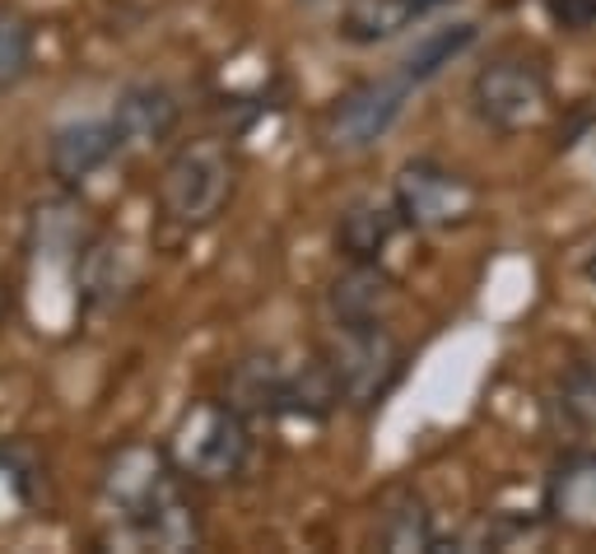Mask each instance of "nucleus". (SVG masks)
<instances>
[{
    "label": "nucleus",
    "instance_id": "nucleus-21",
    "mask_svg": "<svg viewBox=\"0 0 596 554\" xmlns=\"http://www.w3.org/2000/svg\"><path fill=\"white\" fill-rule=\"evenodd\" d=\"M592 280H596V261H592Z\"/></svg>",
    "mask_w": 596,
    "mask_h": 554
},
{
    "label": "nucleus",
    "instance_id": "nucleus-6",
    "mask_svg": "<svg viewBox=\"0 0 596 554\" xmlns=\"http://www.w3.org/2000/svg\"><path fill=\"white\" fill-rule=\"evenodd\" d=\"M178 461L196 480H229L248 461V425L233 406H196L178 429Z\"/></svg>",
    "mask_w": 596,
    "mask_h": 554
},
{
    "label": "nucleus",
    "instance_id": "nucleus-2",
    "mask_svg": "<svg viewBox=\"0 0 596 554\" xmlns=\"http://www.w3.org/2000/svg\"><path fill=\"white\" fill-rule=\"evenodd\" d=\"M331 378L341 387V401L368 406L396 383L401 373V345L383 322H336L331 326L326 359Z\"/></svg>",
    "mask_w": 596,
    "mask_h": 554
},
{
    "label": "nucleus",
    "instance_id": "nucleus-14",
    "mask_svg": "<svg viewBox=\"0 0 596 554\" xmlns=\"http://www.w3.org/2000/svg\"><path fill=\"white\" fill-rule=\"evenodd\" d=\"M378 541L383 550H396V554H415V550H433L438 536H433V518L419 494H396L387 503V513L378 522Z\"/></svg>",
    "mask_w": 596,
    "mask_h": 554
},
{
    "label": "nucleus",
    "instance_id": "nucleus-5",
    "mask_svg": "<svg viewBox=\"0 0 596 554\" xmlns=\"http://www.w3.org/2000/svg\"><path fill=\"white\" fill-rule=\"evenodd\" d=\"M391 201H396V215L415 229H457L475 215L480 196L461 173L433 164V159H415L396 173Z\"/></svg>",
    "mask_w": 596,
    "mask_h": 554
},
{
    "label": "nucleus",
    "instance_id": "nucleus-7",
    "mask_svg": "<svg viewBox=\"0 0 596 554\" xmlns=\"http://www.w3.org/2000/svg\"><path fill=\"white\" fill-rule=\"evenodd\" d=\"M410 88L415 84L401 71L387 75V80H368L359 88H349V94L336 103V113H331V145L368 149L373 140H383L391 130V122L401 117Z\"/></svg>",
    "mask_w": 596,
    "mask_h": 554
},
{
    "label": "nucleus",
    "instance_id": "nucleus-18",
    "mask_svg": "<svg viewBox=\"0 0 596 554\" xmlns=\"http://www.w3.org/2000/svg\"><path fill=\"white\" fill-rule=\"evenodd\" d=\"M560 406L578 429H596V354L568 368V378L560 387Z\"/></svg>",
    "mask_w": 596,
    "mask_h": 554
},
{
    "label": "nucleus",
    "instance_id": "nucleus-8",
    "mask_svg": "<svg viewBox=\"0 0 596 554\" xmlns=\"http://www.w3.org/2000/svg\"><path fill=\"white\" fill-rule=\"evenodd\" d=\"M122 149V136L113 117L103 122H71L61 126L52 136V149H48V164L52 173L61 177V182H90V177L113 159V154Z\"/></svg>",
    "mask_w": 596,
    "mask_h": 554
},
{
    "label": "nucleus",
    "instance_id": "nucleus-13",
    "mask_svg": "<svg viewBox=\"0 0 596 554\" xmlns=\"http://www.w3.org/2000/svg\"><path fill=\"white\" fill-rule=\"evenodd\" d=\"M284 387H290V373L275 359H242L233 373V401L229 406L238 415H280Z\"/></svg>",
    "mask_w": 596,
    "mask_h": 554
},
{
    "label": "nucleus",
    "instance_id": "nucleus-19",
    "mask_svg": "<svg viewBox=\"0 0 596 554\" xmlns=\"http://www.w3.org/2000/svg\"><path fill=\"white\" fill-rule=\"evenodd\" d=\"M122 248H94L90 257H84V294L90 299H113L122 284L130 280V271H117V257Z\"/></svg>",
    "mask_w": 596,
    "mask_h": 554
},
{
    "label": "nucleus",
    "instance_id": "nucleus-1",
    "mask_svg": "<svg viewBox=\"0 0 596 554\" xmlns=\"http://www.w3.org/2000/svg\"><path fill=\"white\" fill-rule=\"evenodd\" d=\"M107 494H113L117 513L126 522V536L136 545H154V550L196 545V518L159 452L126 448L117 457L113 475H107Z\"/></svg>",
    "mask_w": 596,
    "mask_h": 554
},
{
    "label": "nucleus",
    "instance_id": "nucleus-11",
    "mask_svg": "<svg viewBox=\"0 0 596 554\" xmlns=\"http://www.w3.org/2000/svg\"><path fill=\"white\" fill-rule=\"evenodd\" d=\"M331 322H383L391 303V280L373 261H355L331 284Z\"/></svg>",
    "mask_w": 596,
    "mask_h": 554
},
{
    "label": "nucleus",
    "instance_id": "nucleus-9",
    "mask_svg": "<svg viewBox=\"0 0 596 554\" xmlns=\"http://www.w3.org/2000/svg\"><path fill=\"white\" fill-rule=\"evenodd\" d=\"M113 126L122 145H154L178 126V98L164 84H130L113 107Z\"/></svg>",
    "mask_w": 596,
    "mask_h": 554
},
{
    "label": "nucleus",
    "instance_id": "nucleus-4",
    "mask_svg": "<svg viewBox=\"0 0 596 554\" xmlns=\"http://www.w3.org/2000/svg\"><path fill=\"white\" fill-rule=\"evenodd\" d=\"M233 196V159L224 145L201 140L187 145L168 159L164 182H159V201L164 210L187 229H201L229 206Z\"/></svg>",
    "mask_w": 596,
    "mask_h": 554
},
{
    "label": "nucleus",
    "instance_id": "nucleus-17",
    "mask_svg": "<svg viewBox=\"0 0 596 554\" xmlns=\"http://www.w3.org/2000/svg\"><path fill=\"white\" fill-rule=\"evenodd\" d=\"M33 65V29L14 10H0V94L14 88Z\"/></svg>",
    "mask_w": 596,
    "mask_h": 554
},
{
    "label": "nucleus",
    "instance_id": "nucleus-3",
    "mask_svg": "<svg viewBox=\"0 0 596 554\" xmlns=\"http://www.w3.org/2000/svg\"><path fill=\"white\" fill-rule=\"evenodd\" d=\"M471 103L480 122H490L503 136L532 130L550 113V75L526 56H494L471 80Z\"/></svg>",
    "mask_w": 596,
    "mask_h": 554
},
{
    "label": "nucleus",
    "instance_id": "nucleus-10",
    "mask_svg": "<svg viewBox=\"0 0 596 554\" xmlns=\"http://www.w3.org/2000/svg\"><path fill=\"white\" fill-rule=\"evenodd\" d=\"M545 513L573 526V531H596V452L568 457L550 480Z\"/></svg>",
    "mask_w": 596,
    "mask_h": 554
},
{
    "label": "nucleus",
    "instance_id": "nucleus-16",
    "mask_svg": "<svg viewBox=\"0 0 596 554\" xmlns=\"http://www.w3.org/2000/svg\"><path fill=\"white\" fill-rule=\"evenodd\" d=\"M396 206H355L341 219V248L349 261H378V252L391 242Z\"/></svg>",
    "mask_w": 596,
    "mask_h": 554
},
{
    "label": "nucleus",
    "instance_id": "nucleus-12",
    "mask_svg": "<svg viewBox=\"0 0 596 554\" xmlns=\"http://www.w3.org/2000/svg\"><path fill=\"white\" fill-rule=\"evenodd\" d=\"M433 0H349L341 33L349 42H383L396 38L415 14H425Z\"/></svg>",
    "mask_w": 596,
    "mask_h": 554
},
{
    "label": "nucleus",
    "instance_id": "nucleus-20",
    "mask_svg": "<svg viewBox=\"0 0 596 554\" xmlns=\"http://www.w3.org/2000/svg\"><path fill=\"white\" fill-rule=\"evenodd\" d=\"M550 14L564 29H592L596 24V0H550Z\"/></svg>",
    "mask_w": 596,
    "mask_h": 554
},
{
    "label": "nucleus",
    "instance_id": "nucleus-15",
    "mask_svg": "<svg viewBox=\"0 0 596 554\" xmlns=\"http://www.w3.org/2000/svg\"><path fill=\"white\" fill-rule=\"evenodd\" d=\"M480 38V29L475 24H448V29H433V33H425L410 48V56L401 61V75L410 80V84H425V80H433L443 65H452L461 52L471 48V42Z\"/></svg>",
    "mask_w": 596,
    "mask_h": 554
}]
</instances>
